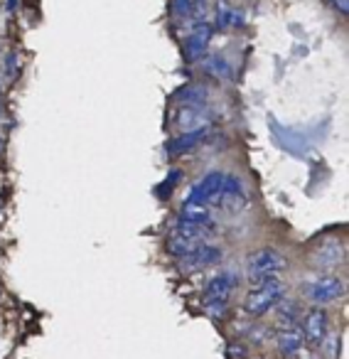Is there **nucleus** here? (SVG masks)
I'll return each instance as SVG.
<instances>
[{"label": "nucleus", "instance_id": "obj_6", "mask_svg": "<svg viewBox=\"0 0 349 359\" xmlns=\"http://www.w3.org/2000/svg\"><path fill=\"white\" fill-rule=\"evenodd\" d=\"M212 37H214V25H212V22H207V20L195 22L190 37H187V42H185L187 57H190V60H202V57L207 55V50H210Z\"/></svg>", "mask_w": 349, "mask_h": 359}, {"label": "nucleus", "instance_id": "obj_16", "mask_svg": "<svg viewBox=\"0 0 349 359\" xmlns=\"http://www.w3.org/2000/svg\"><path fill=\"white\" fill-rule=\"evenodd\" d=\"M177 104L180 106H197V109H202L207 101V89H202V86H185L182 91H177Z\"/></svg>", "mask_w": 349, "mask_h": 359}, {"label": "nucleus", "instance_id": "obj_14", "mask_svg": "<svg viewBox=\"0 0 349 359\" xmlns=\"http://www.w3.org/2000/svg\"><path fill=\"white\" fill-rule=\"evenodd\" d=\"M180 219L195 222V224H202V226H212V207L202 205V202H195V200H185L180 207Z\"/></svg>", "mask_w": 349, "mask_h": 359}, {"label": "nucleus", "instance_id": "obj_12", "mask_svg": "<svg viewBox=\"0 0 349 359\" xmlns=\"http://www.w3.org/2000/svg\"><path fill=\"white\" fill-rule=\"evenodd\" d=\"M202 244H207V241H202V239H195V236H187V234H182V231H177V229H172L170 231V236H167V251L172 256H177V259H185V256H190L192 251H197Z\"/></svg>", "mask_w": 349, "mask_h": 359}, {"label": "nucleus", "instance_id": "obj_4", "mask_svg": "<svg viewBox=\"0 0 349 359\" xmlns=\"http://www.w3.org/2000/svg\"><path fill=\"white\" fill-rule=\"evenodd\" d=\"M236 290V276L231 271H221L214 273V278H210V283L205 285V303L214 315H221L229 305V298Z\"/></svg>", "mask_w": 349, "mask_h": 359}, {"label": "nucleus", "instance_id": "obj_15", "mask_svg": "<svg viewBox=\"0 0 349 359\" xmlns=\"http://www.w3.org/2000/svg\"><path fill=\"white\" fill-rule=\"evenodd\" d=\"M303 332H300L298 327H293V325H285L283 330H280L278 334V347L280 352L285 354V357H293V354L300 352V347H303Z\"/></svg>", "mask_w": 349, "mask_h": 359}, {"label": "nucleus", "instance_id": "obj_17", "mask_svg": "<svg viewBox=\"0 0 349 359\" xmlns=\"http://www.w3.org/2000/svg\"><path fill=\"white\" fill-rule=\"evenodd\" d=\"M329 3H332V6L337 8L339 13H342V15H347V13H349V6H347V0H329Z\"/></svg>", "mask_w": 349, "mask_h": 359}, {"label": "nucleus", "instance_id": "obj_10", "mask_svg": "<svg viewBox=\"0 0 349 359\" xmlns=\"http://www.w3.org/2000/svg\"><path fill=\"white\" fill-rule=\"evenodd\" d=\"M182 261V269L187 271H200V269H210V266L219 264L221 261V249L212 244H202L197 251H192L190 256H185Z\"/></svg>", "mask_w": 349, "mask_h": 359}, {"label": "nucleus", "instance_id": "obj_9", "mask_svg": "<svg viewBox=\"0 0 349 359\" xmlns=\"http://www.w3.org/2000/svg\"><path fill=\"white\" fill-rule=\"evenodd\" d=\"M217 207H221V210H226V212H239L241 207H246V192H244V185H241L239 177L226 175L224 190H221L219 205Z\"/></svg>", "mask_w": 349, "mask_h": 359}, {"label": "nucleus", "instance_id": "obj_5", "mask_svg": "<svg viewBox=\"0 0 349 359\" xmlns=\"http://www.w3.org/2000/svg\"><path fill=\"white\" fill-rule=\"evenodd\" d=\"M224 180H226V172H219V170L207 172L205 177H200L195 185H192L187 200H195V202H202V205L217 207L219 205L221 190H224Z\"/></svg>", "mask_w": 349, "mask_h": 359}, {"label": "nucleus", "instance_id": "obj_13", "mask_svg": "<svg viewBox=\"0 0 349 359\" xmlns=\"http://www.w3.org/2000/svg\"><path fill=\"white\" fill-rule=\"evenodd\" d=\"M241 25H244V13L231 8L226 0H219L214 13V30H231V27H241Z\"/></svg>", "mask_w": 349, "mask_h": 359}, {"label": "nucleus", "instance_id": "obj_3", "mask_svg": "<svg viewBox=\"0 0 349 359\" xmlns=\"http://www.w3.org/2000/svg\"><path fill=\"white\" fill-rule=\"evenodd\" d=\"M303 293L310 303L315 305H327V303H334L344 295V283L339 276L334 273H324V276H317V278H308L303 283Z\"/></svg>", "mask_w": 349, "mask_h": 359}, {"label": "nucleus", "instance_id": "obj_7", "mask_svg": "<svg viewBox=\"0 0 349 359\" xmlns=\"http://www.w3.org/2000/svg\"><path fill=\"white\" fill-rule=\"evenodd\" d=\"M313 266L322 271H332L334 266H339L344 261V244L339 239H324L317 249L313 251Z\"/></svg>", "mask_w": 349, "mask_h": 359}, {"label": "nucleus", "instance_id": "obj_2", "mask_svg": "<svg viewBox=\"0 0 349 359\" xmlns=\"http://www.w3.org/2000/svg\"><path fill=\"white\" fill-rule=\"evenodd\" d=\"M285 269H288V261L275 249H261L256 254H251L249 261H246V276H249L251 285L264 283V280L273 278V276H280Z\"/></svg>", "mask_w": 349, "mask_h": 359}, {"label": "nucleus", "instance_id": "obj_8", "mask_svg": "<svg viewBox=\"0 0 349 359\" xmlns=\"http://www.w3.org/2000/svg\"><path fill=\"white\" fill-rule=\"evenodd\" d=\"M329 330V318L324 313V308H313L303 320V339H308L310 344H322Z\"/></svg>", "mask_w": 349, "mask_h": 359}, {"label": "nucleus", "instance_id": "obj_11", "mask_svg": "<svg viewBox=\"0 0 349 359\" xmlns=\"http://www.w3.org/2000/svg\"><path fill=\"white\" fill-rule=\"evenodd\" d=\"M207 138V130L205 128H195V130H185L182 135H177V138H172L167 143V155H185V153H192L195 148H200L202 143H205Z\"/></svg>", "mask_w": 349, "mask_h": 359}, {"label": "nucleus", "instance_id": "obj_1", "mask_svg": "<svg viewBox=\"0 0 349 359\" xmlns=\"http://www.w3.org/2000/svg\"><path fill=\"white\" fill-rule=\"evenodd\" d=\"M283 295H285L283 280H280L278 276H273V278L264 280V283H256L254 288L249 290V295H246V300H244V308L249 315L259 318V315L268 313L271 308H275V305L283 300Z\"/></svg>", "mask_w": 349, "mask_h": 359}]
</instances>
